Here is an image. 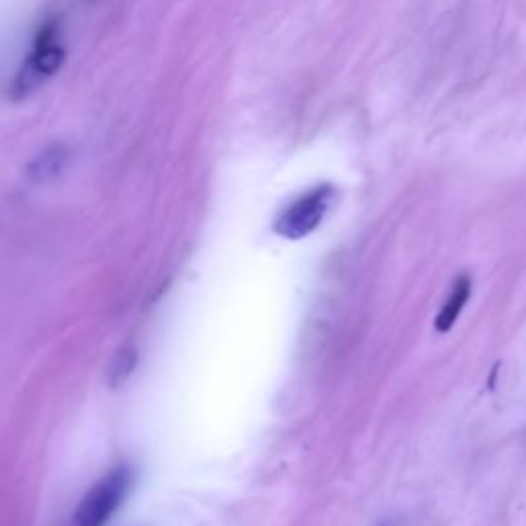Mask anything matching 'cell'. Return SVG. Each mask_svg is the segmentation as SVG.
<instances>
[{
  "label": "cell",
  "mask_w": 526,
  "mask_h": 526,
  "mask_svg": "<svg viewBox=\"0 0 526 526\" xmlns=\"http://www.w3.org/2000/svg\"><path fill=\"white\" fill-rule=\"evenodd\" d=\"M132 485L128 467L111 469L101 477L74 512V526H105L124 504Z\"/></svg>",
  "instance_id": "2"
},
{
  "label": "cell",
  "mask_w": 526,
  "mask_h": 526,
  "mask_svg": "<svg viewBox=\"0 0 526 526\" xmlns=\"http://www.w3.org/2000/svg\"><path fill=\"white\" fill-rule=\"evenodd\" d=\"M138 362V352L134 346H126L122 348L116 358H114V364H111L109 368V385L111 387H120L124 385L130 377H132V372H134V366Z\"/></svg>",
  "instance_id": "6"
},
{
  "label": "cell",
  "mask_w": 526,
  "mask_h": 526,
  "mask_svg": "<svg viewBox=\"0 0 526 526\" xmlns=\"http://www.w3.org/2000/svg\"><path fill=\"white\" fill-rule=\"evenodd\" d=\"M469 296H471V278L469 276H461L455 282L453 292L448 294L440 315L436 317V329L440 333H446L450 327L455 325V321L459 319V315H461L465 303L469 300Z\"/></svg>",
  "instance_id": "4"
},
{
  "label": "cell",
  "mask_w": 526,
  "mask_h": 526,
  "mask_svg": "<svg viewBox=\"0 0 526 526\" xmlns=\"http://www.w3.org/2000/svg\"><path fill=\"white\" fill-rule=\"evenodd\" d=\"M333 198H335V190L331 185L327 183L317 185L315 190H311L305 196H300L280 214L274 231L280 237L292 239V241L311 235L323 222Z\"/></svg>",
  "instance_id": "3"
},
{
  "label": "cell",
  "mask_w": 526,
  "mask_h": 526,
  "mask_svg": "<svg viewBox=\"0 0 526 526\" xmlns=\"http://www.w3.org/2000/svg\"><path fill=\"white\" fill-rule=\"evenodd\" d=\"M64 60H66V46L62 40V27L58 21H48L40 31H37L27 56L21 62L19 72L15 74L9 89L11 99L23 101L31 93L40 91L60 72Z\"/></svg>",
  "instance_id": "1"
},
{
  "label": "cell",
  "mask_w": 526,
  "mask_h": 526,
  "mask_svg": "<svg viewBox=\"0 0 526 526\" xmlns=\"http://www.w3.org/2000/svg\"><path fill=\"white\" fill-rule=\"evenodd\" d=\"M64 165H66V153H62V150H56V148L46 150L40 159L31 163L29 177L35 181H40V183L52 181L64 171Z\"/></svg>",
  "instance_id": "5"
}]
</instances>
